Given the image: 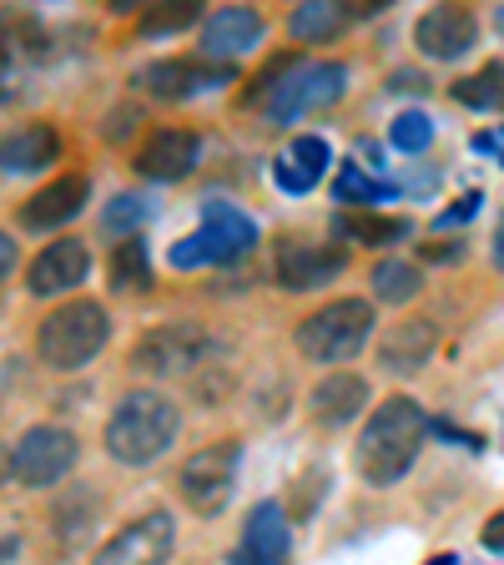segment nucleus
<instances>
[{
  "label": "nucleus",
  "mask_w": 504,
  "mask_h": 565,
  "mask_svg": "<svg viewBox=\"0 0 504 565\" xmlns=\"http://www.w3.org/2000/svg\"><path fill=\"white\" fill-rule=\"evenodd\" d=\"M423 429H429V419H423V409L409 399V394L384 399L374 414H368L364 435L353 445V470L364 475L374 490L399 484L423 449Z\"/></svg>",
  "instance_id": "nucleus-1"
},
{
  "label": "nucleus",
  "mask_w": 504,
  "mask_h": 565,
  "mask_svg": "<svg viewBox=\"0 0 504 565\" xmlns=\"http://www.w3.org/2000/svg\"><path fill=\"white\" fill-rule=\"evenodd\" d=\"M182 429V409L157 388H131L121 394L111 419H106V455L117 465H152L172 449Z\"/></svg>",
  "instance_id": "nucleus-2"
},
{
  "label": "nucleus",
  "mask_w": 504,
  "mask_h": 565,
  "mask_svg": "<svg viewBox=\"0 0 504 565\" xmlns=\"http://www.w3.org/2000/svg\"><path fill=\"white\" fill-rule=\"evenodd\" d=\"M343 92H348V71L339 61H293V56L272 61L268 82L258 86L262 117L272 127H293L308 111H323V106L343 102Z\"/></svg>",
  "instance_id": "nucleus-3"
},
{
  "label": "nucleus",
  "mask_w": 504,
  "mask_h": 565,
  "mask_svg": "<svg viewBox=\"0 0 504 565\" xmlns=\"http://www.w3.org/2000/svg\"><path fill=\"white\" fill-rule=\"evenodd\" d=\"M111 339V318L96 298H76V303H61L56 313L41 318V329H35V353H41V364L56 369V374H76L106 349Z\"/></svg>",
  "instance_id": "nucleus-4"
},
{
  "label": "nucleus",
  "mask_w": 504,
  "mask_h": 565,
  "mask_svg": "<svg viewBox=\"0 0 504 565\" xmlns=\"http://www.w3.org/2000/svg\"><path fill=\"white\" fill-rule=\"evenodd\" d=\"M374 333V303L368 298H333L318 313H308L303 323L293 329V343L308 364L339 369L348 359H358V349Z\"/></svg>",
  "instance_id": "nucleus-5"
},
{
  "label": "nucleus",
  "mask_w": 504,
  "mask_h": 565,
  "mask_svg": "<svg viewBox=\"0 0 504 565\" xmlns=\"http://www.w3.org/2000/svg\"><path fill=\"white\" fill-rule=\"evenodd\" d=\"M76 459H82V445L66 424H31L6 449V480L25 490H51L76 470Z\"/></svg>",
  "instance_id": "nucleus-6"
},
{
  "label": "nucleus",
  "mask_w": 504,
  "mask_h": 565,
  "mask_svg": "<svg viewBox=\"0 0 504 565\" xmlns=\"http://www.w3.org/2000/svg\"><path fill=\"white\" fill-rule=\"evenodd\" d=\"M212 359V339L197 329V323H162V329H147L127 353V369L137 379H182L197 374L202 364Z\"/></svg>",
  "instance_id": "nucleus-7"
},
{
  "label": "nucleus",
  "mask_w": 504,
  "mask_h": 565,
  "mask_svg": "<svg viewBox=\"0 0 504 565\" xmlns=\"http://www.w3.org/2000/svg\"><path fill=\"white\" fill-rule=\"evenodd\" d=\"M237 439H217V445L197 449V455L182 459V470H176V494H182V505L192 515H217V510L233 500V484H237Z\"/></svg>",
  "instance_id": "nucleus-8"
},
{
  "label": "nucleus",
  "mask_w": 504,
  "mask_h": 565,
  "mask_svg": "<svg viewBox=\"0 0 504 565\" xmlns=\"http://www.w3.org/2000/svg\"><path fill=\"white\" fill-rule=\"evenodd\" d=\"M237 71L223 61H202V56H172V61H152L147 71H137V92L152 102H192L202 92H223L233 86Z\"/></svg>",
  "instance_id": "nucleus-9"
},
{
  "label": "nucleus",
  "mask_w": 504,
  "mask_h": 565,
  "mask_svg": "<svg viewBox=\"0 0 504 565\" xmlns=\"http://www.w3.org/2000/svg\"><path fill=\"white\" fill-rule=\"evenodd\" d=\"M348 268V253L339 243H303V237H282L272 247V278L288 294H303V288H323V282L343 278Z\"/></svg>",
  "instance_id": "nucleus-10"
},
{
  "label": "nucleus",
  "mask_w": 504,
  "mask_h": 565,
  "mask_svg": "<svg viewBox=\"0 0 504 565\" xmlns=\"http://www.w3.org/2000/svg\"><path fill=\"white\" fill-rule=\"evenodd\" d=\"M474 41H480V21H474V11L459 6V0H439V6H429V11L414 21V46L429 61H459Z\"/></svg>",
  "instance_id": "nucleus-11"
},
{
  "label": "nucleus",
  "mask_w": 504,
  "mask_h": 565,
  "mask_svg": "<svg viewBox=\"0 0 504 565\" xmlns=\"http://www.w3.org/2000/svg\"><path fill=\"white\" fill-rule=\"evenodd\" d=\"M197 157H202V141L192 127H157L137 147L131 172L147 177V182H182V177L197 172Z\"/></svg>",
  "instance_id": "nucleus-12"
},
{
  "label": "nucleus",
  "mask_w": 504,
  "mask_h": 565,
  "mask_svg": "<svg viewBox=\"0 0 504 565\" xmlns=\"http://www.w3.org/2000/svg\"><path fill=\"white\" fill-rule=\"evenodd\" d=\"M92 278V247L82 237H56L35 253V263L25 268V288L35 298H61L71 288H82Z\"/></svg>",
  "instance_id": "nucleus-13"
},
{
  "label": "nucleus",
  "mask_w": 504,
  "mask_h": 565,
  "mask_svg": "<svg viewBox=\"0 0 504 565\" xmlns=\"http://www.w3.org/2000/svg\"><path fill=\"white\" fill-rule=\"evenodd\" d=\"M172 545H176L172 515H167V510H147V515L127 520V525H121L117 535L101 545V561L106 565H127V561L157 565V561H167V555H172Z\"/></svg>",
  "instance_id": "nucleus-14"
},
{
  "label": "nucleus",
  "mask_w": 504,
  "mask_h": 565,
  "mask_svg": "<svg viewBox=\"0 0 504 565\" xmlns=\"http://www.w3.org/2000/svg\"><path fill=\"white\" fill-rule=\"evenodd\" d=\"M86 198H92V182L82 172H61L56 182H46L21 202V227L25 233H61L86 207Z\"/></svg>",
  "instance_id": "nucleus-15"
},
{
  "label": "nucleus",
  "mask_w": 504,
  "mask_h": 565,
  "mask_svg": "<svg viewBox=\"0 0 504 565\" xmlns=\"http://www.w3.org/2000/svg\"><path fill=\"white\" fill-rule=\"evenodd\" d=\"M435 353V323L429 318H399L394 329H384L378 339V364L394 379H414Z\"/></svg>",
  "instance_id": "nucleus-16"
},
{
  "label": "nucleus",
  "mask_w": 504,
  "mask_h": 565,
  "mask_svg": "<svg viewBox=\"0 0 504 565\" xmlns=\"http://www.w3.org/2000/svg\"><path fill=\"white\" fill-rule=\"evenodd\" d=\"M288 551H293V530H288V515H282L278 500H262V505H253V515H247L243 525V545H237L233 561H262V565H278L288 561Z\"/></svg>",
  "instance_id": "nucleus-17"
},
{
  "label": "nucleus",
  "mask_w": 504,
  "mask_h": 565,
  "mask_svg": "<svg viewBox=\"0 0 504 565\" xmlns=\"http://www.w3.org/2000/svg\"><path fill=\"white\" fill-rule=\"evenodd\" d=\"M364 404H368V379L364 374H353V369H333L329 379H318L313 384V394H308V409H313V419L318 424H348V419H358L364 414Z\"/></svg>",
  "instance_id": "nucleus-18"
},
{
  "label": "nucleus",
  "mask_w": 504,
  "mask_h": 565,
  "mask_svg": "<svg viewBox=\"0 0 504 565\" xmlns=\"http://www.w3.org/2000/svg\"><path fill=\"white\" fill-rule=\"evenodd\" d=\"M262 41V15L247 6H223L217 15H207L202 25V56H243Z\"/></svg>",
  "instance_id": "nucleus-19"
},
{
  "label": "nucleus",
  "mask_w": 504,
  "mask_h": 565,
  "mask_svg": "<svg viewBox=\"0 0 504 565\" xmlns=\"http://www.w3.org/2000/svg\"><path fill=\"white\" fill-rule=\"evenodd\" d=\"M323 172H329V141L323 137H298L282 157H272V182L282 192H293V198L313 192L323 182Z\"/></svg>",
  "instance_id": "nucleus-20"
},
{
  "label": "nucleus",
  "mask_w": 504,
  "mask_h": 565,
  "mask_svg": "<svg viewBox=\"0 0 504 565\" xmlns=\"http://www.w3.org/2000/svg\"><path fill=\"white\" fill-rule=\"evenodd\" d=\"M348 21H353L348 0H303V6H293V15H288V31H293L303 46H329V41H339V35L348 31Z\"/></svg>",
  "instance_id": "nucleus-21"
},
{
  "label": "nucleus",
  "mask_w": 504,
  "mask_h": 565,
  "mask_svg": "<svg viewBox=\"0 0 504 565\" xmlns=\"http://www.w3.org/2000/svg\"><path fill=\"white\" fill-rule=\"evenodd\" d=\"M56 157H61V131L46 127V121H35V127H21L6 137V172L11 177L46 172Z\"/></svg>",
  "instance_id": "nucleus-22"
},
{
  "label": "nucleus",
  "mask_w": 504,
  "mask_h": 565,
  "mask_svg": "<svg viewBox=\"0 0 504 565\" xmlns=\"http://www.w3.org/2000/svg\"><path fill=\"white\" fill-rule=\"evenodd\" d=\"M409 233H414L409 217H384V212H364V207L333 217V237H353V243H364V247H394Z\"/></svg>",
  "instance_id": "nucleus-23"
},
{
  "label": "nucleus",
  "mask_w": 504,
  "mask_h": 565,
  "mask_svg": "<svg viewBox=\"0 0 504 565\" xmlns=\"http://www.w3.org/2000/svg\"><path fill=\"white\" fill-rule=\"evenodd\" d=\"M106 273H111V288H117V294H147V288H152L147 237H141V233L117 237V247H111V258H106Z\"/></svg>",
  "instance_id": "nucleus-24"
},
{
  "label": "nucleus",
  "mask_w": 504,
  "mask_h": 565,
  "mask_svg": "<svg viewBox=\"0 0 504 565\" xmlns=\"http://www.w3.org/2000/svg\"><path fill=\"white\" fill-rule=\"evenodd\" d=\"M197 21H202V0H147L137 15V35L141 41H162V35H182Z\"/></svg>",
  "instance_id": "nucleus-25"
},
{
  "label": "nucleus",
  "mask_w": 504,
  "mask_h": 565,
  "mask_svg": "<svg viewBox=\"0 0 504 565\" xmlns=\"http://www.w3.org/2000/svg\"><path fill=\"white\" fill-rule=\"evenodd\" d=\"M368 282H374V298H378V303H388V308L414 303V298L423 294V273L414 268V263H404V258H384V263H374Z\"/></svg>",
  "instance_id": "nucleus-26"
},
{
  "label": "nucleus",
  "mask_w": 504,
  "mask_h": 565,
  "mask_svg": "<svg viewBox=\"0 0 504 565\" xmlns=\"http://www.w3.org/2000/svg\"><path fill=\"white\" fill-rule=\"evenodd\" d=\"M207 263H237L233 258V247H227V237L217 233V227L202 217V227L192 237H182V243L172 247V268H207Z\"/></svg>",
  "instance_id": "nucleus-27"
},
{
  "label": "nucleus",
  "mask_w": 504,
  "mask_h": 565,
  "mask_svg": "<svg viewBox=\"0 0 504 565\" xmlns=\"http://www.w3.org/2000/svg\"><path fill=\"white\" fill-rule=\"evenodd\" d=\"M92 520H96V494L92 490H76L66 494L56 505V541L66 545V551H82L86 541H92Z\"/></svg>",
  "instance_id": "nucleus-28"
},
{
  "label": "nucleus",
  "mask_w": 504,
  "mask_h": 565,
  "mask_svg": "<svg viewBox=\"0 0 504 565\" xmlns=\"http://www.w3.org/2000/svg\"><path fill=\"white\" fill-rule=\"evenodd\" d=\"M454 102L474 106V111H504V61H490L474 76L454 82Z\"/></svg>",
  "instance_id": "nucleus-29"
},
{
  "label": "nucleus",
  "mask_w": 504,
  "mask_h": 565,
  "mask_svg": "<svg viewBox=\"0 0 504 565\" xmlns=\"http://www.w3.org/2000/svg\"><path fill=\"white\" fill-rule=\"evenodd\" d=\"M333 198L348 202V207H374L378 198H394V182H378L358 162H343L339 177H333Z\"/></svg>",
  "instance_id": "nucleus-30"
},
{
  "label": "nucleus",
  "mask_w": 504,
  "mask_h": 565,
  "mask_svg": "<svg viewBox=\"0 0 504 565\" xmlns=\"http://www.w3.org/2000/svg\"><path fill=\"white\" fill-rule=\"evenodd\" d=\"M141 223H147V198H137V192H117V198L101 207V233L106 237L141 233Z\"/></svg>",
  "instance_id": "nucleus-31"
},
{
  "label": "nucleus",
  "mask_w": 504,
  "mask_h": 565,
  "mask_svg": "<svg viewBox=\"0 0 504 565\" xmlns=\"http://www.w3.org/2000/svg\"><path fill=\"white\" fill-rule=\"evenodd\" d=\"M388 141H394L399 152H423V147L435 141V121L423 117V111H404V117H394V127H388Z\"/></svg>",
  "instance_id": "nucleus-32"
},
{
  "label": "nucleus",
  "mask_w": 504,
  "mask_h": 565,
  "mask_svg": "<svg viewBox=\"0 0 504 565\" xmlns=\"http://www.w3.org/2000/svg\"><path fill=\"white\" fill-rule=\"evenodd\" d=\"M474 212H480V192H464V202H454V207H444L435 217V227L444 233V227H459V223H470Z\"/></svg>",
  "instance_id": "nucleus-33"
},
{
  "label": "nucleus",
  "mask_w": 504,
  "mask_h": 565,
  "mask_svg": "<svg viewBox=\"0 0 504 565\" xmlns=\"http://www.w3.org/2000/svg\"><path fill=\"white\" fill-rule=\"evenodd\" d=\"M480 541H484V551L504 555V510H494V515H490V520H484V530H480Z\"/></svg>",
  "instance_id": "nucleus-34"
},
{
  "label": "nucleus",
  "mask_w": 504,
  "mask_h": 565,
  "mask_svg": "<svg viewBox=\"0 0 504 565\" xmlns=\"http://www.w3.org/2000/svg\"><path fill=\"white\" fill-rule=\"evenodd\" d=\"M474 152H494V162H504V127L500 131H474Z\"/></svg>",
  "instance_id": "nucleus-35"
},
{
  "label": "nucleus",
  "mask_w": 504,
  "mask_h": 565,
  "mask_svg": "<svg viewBox=\"0 0 504 565\" xmlns=\"http://www.w3.org/2000/svg\"><path fill=\"white\" fill-rule=\"evenodd\" d=\"M459 253H464V237H459V243H429L423 247V258H435V263H449V258H459Z\"/></svg>",
  "instance_id": "nucleus-36"
},
{
  "label": "nucleus",
  "mask_w": 504,
  "mask_h": 565,
  "mask_svg": "<svg viewBox=\"0 0 504 565\" xmlns=\"http://www.w3.org/2000/svg\"><path fill=\"white\" fill-rule=\"evenodd\" d=\"M353 6V15H378V11H388L394 0H348Z\"/></svg>",
  "instance_id": "nucleus-37"
},
{
  "label": "nucleus",
  "mask_w": 504,
  "mask_h": 565,
  "mask_svg": "<svg viewBox=\"0 0 504 565\" xmlns=\"http://www.w3.org/2000/svg\"><path fill=\"white\" fill-rule=\"evenodd\" d=\"M0 253H6V278H11V273H15V237L11 233L0 237Z\"/></svg>",
  "instance_id": "nucleus-38"
},
{
  "label": "nucleus",
  "mask_w": 504,
  "mask_h": 565,
  "mask_svg": "<svg viewBox=\"0 0 504 565\" xmlns=\"http://www.w3.org/2000/svg\"><path fill=\"white\" fill-rule=\"evenodd\" d=\"M106 11H117V15H127V11H141V0H106Z\"/></svg>",
  "instance_id": "nucleus-39"
},
{
  "label": "nucleus",
  "mask_w": 504,
  "mask_h": 565,
  "mask_svg": "<svg viewBox=\"0 0 504 565\" xmlns=\"http://www.w3.org/2000/svg\"><path fill=\"white\" fill-rule=\"evenodd\" d=\"M494 268H504V217H500V233H494Z\"/></svg>",
  "instance_id": "nucleus-40"
}]
</instances>
